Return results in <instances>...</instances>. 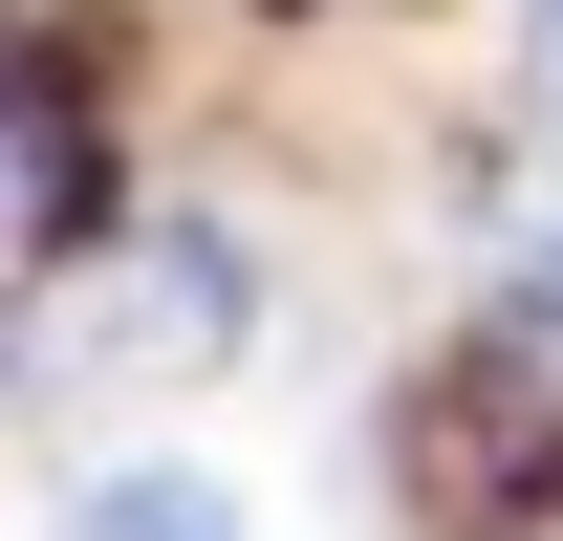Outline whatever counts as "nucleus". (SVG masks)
Returning <instances> with one entry per match:
<instances>
[{
    "instance_id": "1",
    "label": "nucleus",
    "mask_w": 563,
    "mask_h": 541,
    "mask_svg": "<svg viewBox=\"0 0 563 541\" xmlns=\"http://www.w3.org/2000/svg\"><path fill=\"white\" fill-rule=\"evenodd\" d=\"M261 346V239L239 217H109V261L66 281V390H196Z\"/></svg>"
},
{
    "instance_id": "2",
    "label": "nucleus",
    "mask_w": 563,
    "mask_h": 541,
    "mask_svg": "<svg viewBox=\"0 0 563 541\" xmlns=\"http://www.w3.org/2000/svg\"><path fill=\"white\" fill-rule=\"evenodd\" d=\"M109 217H131V174H109V66L44 44V22H0V325L66 303V281L109 261Z\"/></svg>"
},
{
    "instance_id": "3",
    "label": "nucleus",
    "mask_w": 563,
    "mask_h": 541,
    "mask_svg": "<svg viewBox=\"0 0 563 541\" xmlns=\"http://www.w3.org/2000/svg\"><path fill=\"white\" fill-rule=\"evenodd\" d=\"M87 541H261V520H239L196 455H109V476H87Z\"/></svg>"
},
{
    "instance_id": "4",
    "label": "nucleus",
    "mask_w": 563,
    "mask_h": 541,
    "mask_svg": "<svg viewBox=\"0 0 563 541\" xmlns=\"http://www.w3.org/2000/svg\"><path fill=\"white\" fill-rule=\"evenodd\" d=\"M520 87H542V131H563V0H520Z\"/></svg>"
}]
</instances>
